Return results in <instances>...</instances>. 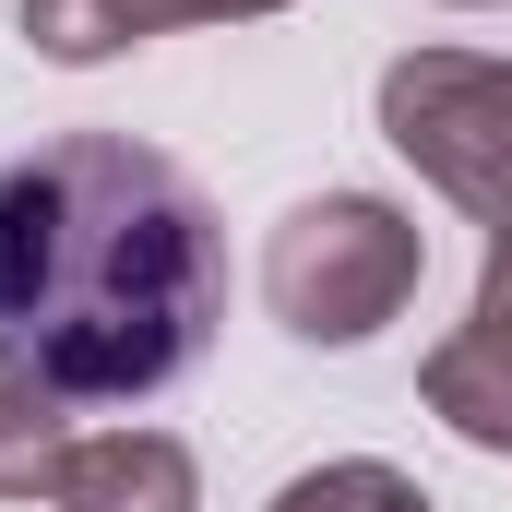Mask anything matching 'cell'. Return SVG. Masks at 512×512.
<instances>
[{"instance_id": "cell-10", "label": "cell", "mask_w": 512, "mask_h": 512, "mask_svg": "<svg viewBox=\"0 0 512 512\" xmlns=\"http://www.w3.org/2000/svg\"><path fill=\"white\" fill-rule=\"evenodd\" d=\"M465 12H489V0H465Z\"/></svg>"}, {"instance_id": "cell-2", "label": "cell", "mask_w": 512, "mask_h": 512, "mask_svg": "<svg viewBox=\"0 0 512 512\" xmlns=\"http://www.w3.org/2000/svg\"><path fill=\"white\" fill-rule=\"evenodd\" d=\"M417 274H429V239H417L405 203H382V191H310L262 239V310L298 346H370L417 298Z\"/></svg>"}, {"instance_id": "cell-8", "label": "cell", "mask_w": 512, "mask_h": 512, "mask_svg": "<svg viewBox=\"0 0 512 512\" xmlns=\"http://www.w3.org/2000/svg\"><path fill=\"white\" fill-rule=\"evenodd\" d=\"M274 512H441L405 465H382V453H346V465H310V477H286L274 489Z\"/></svg>"}, {"instance_id": "cell-1", "label": "cell", "mask_w": 512, "mask_h": 512, "mask_svg": "<svg viewBox=\"0 0 512 512\" xmlns=\"http://www.w3.org/2000/svg\"><path fill=\"white\" fill-rule=\"evenodd\" d=\"M227 322V239L179 155L60 131L0 167V382L48 405L167 393Z\"/></svg>"}, {"instance_id": "cell-4", "label": "cell", "mask_w": 512, "mask_h": 512, "mask_svg": "<svg viewBox=\"0 0 512 512\" xmlns=\"http://www.w3.org/2000/svg\"><path fill=\"white\" fill-rule=\"evenodd\" d=\"M429 417L453 429V441H477V453H512V215L489 227V262H477V298H465V322L429 346Z\"/></svg>"}, {"instance_id": "cell-9", "label": "cell", "mask_w": 512, "mask_h": 512, "mask_svg": "<svg viewBox=\"0 0 512 512\" xmlns=\"http://www.w3.org/2000/svg\"><path fill=\"white\" fill-rule=\"evenodd\" d=\"M251 12H286V0H179V24H251Z\"/></svg>"}, {"instance_id": "cell-3", "label": "cell", "mask_w": 512, "mask_h": 512, "mask_svg": "<svg viewBox=\"0 0 512 512\" xmlns=\"http://www.w3.org/2000/svg\"><path fill=\"white\" fill-rule=\"evenodd\" d=\"M382 143L477 227L512 215V60L477 48H405L382 72Z\"/></svg>"}, {"instance_id": "cell-6", "label": "cell", "mask_w": 512, "mask_h": 512, "mask_svg": "<svg viewBox=\"0 0 512 512\" xmlns=\"http://www.w3.org/2000/svg\"><path fill=\"white\" fill-rule=\"evenodd\" d=\"M179 12L167 0H24V48L36 60H120V48H143V36H167Z\"/></svg>"}, {"instance_id": "cell-5", "label": "cell", "mask_w": 512, "mask_h": 512, "mask_svg": "<svg viewBox=\"0 0 512 512\" xmlns=\"http://www.w3.org/2000/svg\"><path fill=\"white\" fill-rule=\"evenodd\" d=\"M48 501L60 512H191L203 501V465H191V441H167V429H84Z\"/></svg>"}, {"instance_id": "cell-7", "label": "cell", "mask_w": 512, "mask_h": 512, "mask_svg": "<svg viewBox=\"0 0 512 512\" xmlns=\"http://www.w3.org/2000/svg\"><path fill=\"white\" fill-rule=\"evenodd\" d=\"M72 405H48V393L0 382V501H36V489H60V465H72Z\"/></svg>"}]
</instances>
